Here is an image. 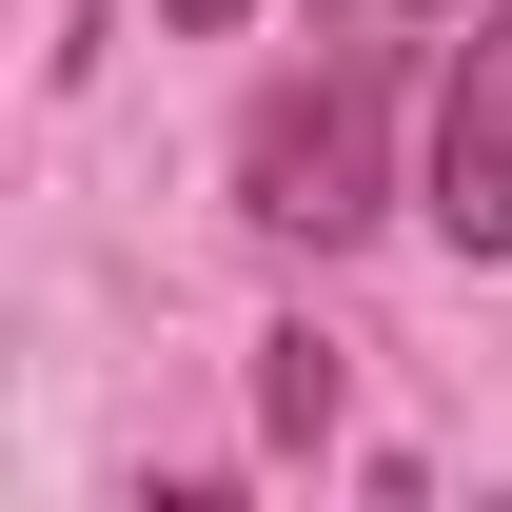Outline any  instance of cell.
Listing matches in <instances>:
<instances>
[{
    "label": "cell",
    "instance_id": "1",
    "mask_svg": "<svg viewBox=\"0 0 512 512\" xmlns=\"http://www.w3.org/2000/svg\"><path fill=\"white\" fill-rule=\"evenodd\" d=\"M237 197H256V237H355L375 217V60H335V79H276L237 138Z\"/></svg>",
    "mask_w": 512,
    "mask_h": 512
},
{
    "label": "cell",
    "instance_id": "2",
    "mask_svg": "<svg viewBox=\"0 0 512 512\" xmlns=\"http://www.w3.org/2000/svg\"><path fill=\"white\" fill-rule=\"evenodd\" d=\"M434 237L512 256V0H473V40L434 79Z\"/></svg>",
    "mask_w": 512,
    "mask_h": 512
},
{
    "label": "cell",
    "instance_id": "3",
    "mask_svg": "<svg viewBox=\"0 0 512 512\" xmlns=\"http://www.w3.org/2000/svg\"><path fill=\"white\" fill-rule=\"evenodd\" d=\"M256 434H276V453L335 434V335H256Z\"/></svg>",
    "mask_w": 512,
    "mask_h": 512
},
{
    "label": "cell",
    "instance_id": "4",
    "mask_svg": "<svg viewBox=\"0 0 512 512\" xmlns=\"http://www.w3.org/2000/svg\"><path fill=\"white\" fill-rule=\"evenodd\" d=\"M158 20H178V40H217V20H256V0H158Z\"/></svg>",
    "mask_w": 512,
    "mask_h": 512
},
{
    "label": "cell",
    "instance_id": "5",
    "mask_svg": "<svg viewBox=\"0 0 512 512\" xmlns=\"http://www.w3.org/2000/svg\"><path fill=\"white\" fill-rule=\"evenodd\" d=\"M414 20H453V0H414Z\"/></svg>",
    "mask_w": 512,
    "mask_h": 512
}]
</instances>
